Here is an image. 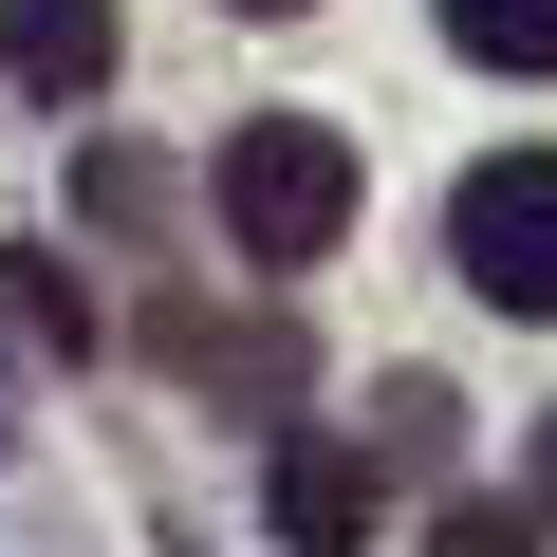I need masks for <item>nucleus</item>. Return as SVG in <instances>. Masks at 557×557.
Wrapping results in <instances>:
<instances>
[{"mask_svg":"<svg viewBox=\"0 0 557 557\" xmlns=\"http://www.w3.org/2000/svg\"><path fill=\"white\" fill-rule=\"evenodd\" d=\"M205 205H223V242H242L260 278H298V260L354 242V131H335V112H242L223 168H205Z\"/></svg>","mask_w":557,"mask_h":557,"instance_id":"obj_1","label":"nucleus"},{"mask_svg":"<svg viewBox=\"0 0 557 557\" xmlns=\"http://www.w3.org/2000/svg\"><path fill=\"white\" fill-rule=\"evenodd\" d=\"M446 260L483 317H557V149H483L446 205Z\"/></svg>","mask_w":557,"mask_h":557,"instance_id":"obj_2","label":"nucleus"},{"mask_svg":"<svg viewBox=\"0 0 557 557\" xmlns=\"http://www.w3.org/2000/svg\"><path fill=\"white\" fill-rule=\"evenodd\" d=\"M372 502H391V446H354V428H298V446H278V483H260V520L298 539V557H354Z\"/></svg>","mask_w":557,"mask_h":557,"instance_id":"obj_3","label":"nucleus"},{"mask_svg":"<svg viewBox=\"0 0 557 557\" xmlns=\"http://www.w3.org/2000/svg\"><path fill=\"white\" fill-rule=\"evenodd\" d=\"M0 75L75 112V94L112 75V0H0Z\"/></svg>","mask_w":557,"mask_h":557,"instance_id":"obj_4","label":"nucleus"},{"mask_svg":"<svg viewBox=\"0 0 557 557\" xmlns=\"http://www.w3.org/2000/svg\"><path fill=\"white\" fill-rule=\"evenodd\" d=\"M0 317H20L38 354H94V298H75V260H57V242H20V260H0Z\"/></svg>","mask_w":557,"mask_h":557,"instance_id":"obj_5","label":"nucleus"},{"mask_svg":"<svg viewBox=\"0 0 557 557\" xmlns=\"http://www.w3.org/2000/svg\"><path fill=\"white\" fill-rule=\"evenodd\" d=\"M446 38L483 75H557V0H446Z\"/></svg>","mask_w":557,"mask_h":557,"instance_id":"obj_6","label":"nucleus"},{"mask_svg":"<svg viewBox=\"0 0 557 557\" xmlns=\"http://www.w3.org/2000/svg\"><path fill=\"white\" fill-rule=\"evenodd\" d=\"M428 557H539V502H446Z\"/></svg>","mask_w":557,"mask_h":557,"instance_id":"obj_7","label":"nucleus"},{"mask_svg":"<svg viewBox=\"0 0 557 557\" xmlns=\"http://www.w3.org/2000/svg\"><path fill=\"white\" fill-rule=\"evenodd\" d=\"M372 446H391V465H428V446H446V391H428V372H391V409H372Z\"/></svg>","mask_w":557,"mask_h":557,"instance_id":"obj_8","label":"nucleus"},{"mask_svg":"<svg viewBox=\"0 0 557 557\" xmlns=\"http://www.w3.org/2000/svg\"><path fill=\"white\" fill-rule=\"evenodd\" d=\"M539 502H557V409H539Z\"/></svg>","mask_w":557,"mask_h":557,"instance_id":"obj_9","label":"nucleus"},{"mask_svg":"<svg viewBox=\"0 0 557 557\" xmlns=\"http://www.w3.org/2000/svg\"><path fill=\"white\" fill-rule=\"evenodd\" d=\"M242 20H298V0H242Z\"/></svg>","mask_w":557,"mask_h":557,"instance_id":"obj_10","label":"nucleus"}]
</instances>
